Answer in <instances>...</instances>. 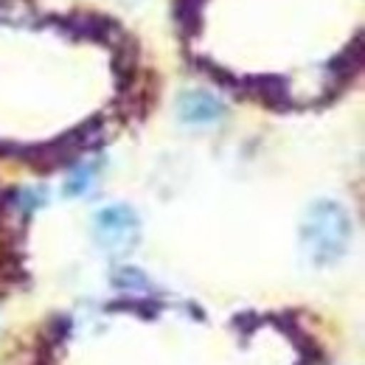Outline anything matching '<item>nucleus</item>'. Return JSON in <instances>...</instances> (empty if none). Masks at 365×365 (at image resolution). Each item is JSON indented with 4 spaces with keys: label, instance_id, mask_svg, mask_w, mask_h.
<instances>
[{
    "label": "nucleus",
    "instance_id": "f257e3e1",
    "mask_svg": "<svg viewBox=\"0 0 365 365\" xmlns=\"http://www.w3.org/2000/svg\"><path fill=\"white\" fill-rule=\"evenodd\" d=\"M351 220L346 208L334 200H318L307 208L301 222V247L304 256L315 264L326 267L334 264L351 245Z\"/></svg>",
    "mask_w": 365,
    "mask_h": 365
},
{
    "label": "nucleus",
    "instance_id": "f03ea898",
    "mask_svg": "<svg viewBox=\"0 0 365 365\" xmlns=\"http://www.w3.org/2000/svg\"><path fill=\"white\" fill-rule=\"evenodd\" d=\"M93 236H96V245L110 253V256H127L133 253L140 239V220L138 214L124 205V202H115V205H107L96 214L93 220Z\"/></svg>",
    "mask_w": 365,
    "mask_h": 365
},
{
    "label": "nucleus",
    "instance_id": "7ed1b4c3",
    "mask_svg": "<svg viewBox=\"0 0 365 365\" xmlns=\"http://www.w3.org/2000/svg\"><path fill=\"white\" fill-rule=\"evenodd\" d=\"M178 115L191 127H208L225 118V104L208 91H185L178 98Z\"/></svg>",
    "mask_w": 365,
    "mask_h": 365
},
{
    "label": "nucleus",
    "instance_id": "20e7f679",
    "mask_svg": "<svg viewBox=\"0 0 365 365\" xmlns=\"http://www.w3.org/2000/svg\"><path fill=\"white\" fill-rule=\"evenodd\" d=\"M56 29H59L62 34L76 37V40L110 43V37H113L110 29H115V26H113L107 17H101V14H68V17H62V20L56 23Z\"/></svg>",
    "mask_w": 365,
    "mask_h": 365
},
{
    "label": "nucleus",
    "instance_id": "39448f33",
    "mask_svg": "<svg viewBox=\"0 0 365 365\" xmlns=\"http://www.w3.org/2000/svg\"><path fill=\"white\" fill-rule=\"evenodd\" d=\"M245 88L275 110H284L289 104V82L284 76H250Z\"/></svg>",
    "mask_w": 365,
    "mask_h": 365
},
{
    "label": "nucleus",
    "instance_id": "423d86ee",
    "mask_svg": "<svg viewBox=\"0 0 365 365\" xmlns=\"http://www.w3.org/2000/svg\"><path fill=\"white\" fill-rule=\"evenodd\" d=\"M202 9H205V0H175L172 14H175V23H178L182 37H197L200 34Z\"/></svg>",
    "mask_w": 365,
    "mask_h": 365
},
{
    "label": "nucleus",
    "instance_id": "0eeeda50",
    "mask_svg": "<svg viewBox=\"0 0 365 365\" xmlns=\"http://www.w3.org/2000/svg\"><path fill=\"white\" fill-rule=\"evenodd\" d=\"M96 172H98V163H82V166H76V169L68 175V180H65V194H68V197H82V194H88L93 180H96Z\"/></svg>",
    "mask_w": 365,
    "mask_h": 365
},
{
    "label": "nucleus",
    "instance_id": "6e6552de",
    "mask_svg": "<svg viewBox=\"0 0 365 365\" xmlns=\"http://www.w3.org/2000/svg\"><path fill=\"white\" fill-rule=\"evenodd\" d=\"M113 284L121 287V289H138V292H146V289L152 287V284L146 281V275L133 270V267H121V270H115Z\"/></svg>",
    "mask_w": 365,
    "mask_h": 365
}]
</instances>
